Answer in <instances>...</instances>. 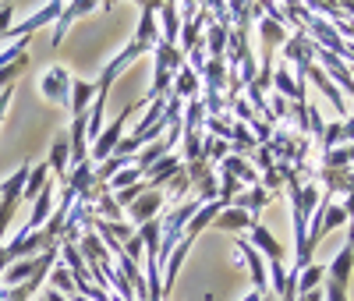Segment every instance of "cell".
I'll return each mask as SVG.
<instances>
[{
	"instance_id": "cell-28",
	"label": "cell",
	"mask_w": 354,
	"mask_h": 301,
	"mask_svg": "<svg viewBox=\"0 0 354 301\" xmlns=\"http://www.w3.org/2000/svg\"><path fill=\"white\" fill-rule=\"evenodd\" d=\"M167 188H170V199H174V202H185V199H188V192H192V181H188L185 167L170 177V185H167Z\"/></svg>"
},
{
	"instance_id": "cell-20",
	"label": "cell",
	"mask_w": 354,
	"mask_h": 301,
	"mask_svg": "<svg viewBox=\"0 0 354 301\" xmlns=\"http://www.w3.org/2000/svg\"><path fill=\"white\" fill-rule=\"evenodd\" d=\"M270 199H273L270 192H266V188H259V185H255V188H248V192H241V195H238V199H234L230 206H238V209H241V213H248V217L255 220V217L262 213V206H266V202H270Z\"/></svg>"
},
{
	"instance_id": "cell-17",
	"label": "cell",
	"mask_w": 354,
	"mask_h": 301,
	"mask_svg": "<svg viewBox=\"0 0 354 301\" xmlns=\"http://www.w3.org/2000/svg\"><path fill=\"white\" fill-rule=\"evenodd\" d=\"M220 230H230V234H241V230H252L259 220H252L248 213H241L238 206H227V209H220V217L213 220Z\"/></svg>"
},
{
	"instance_id": "cell-10",
	"label": "cell",
	"mask_w": 354,
	"mask_h": 301,
	"mask_svg": "<svg viewBox=\"0 0 354 301\" xmlns=\"http://www.w3.org/2000/svg\"><path fill=\"white\" fill-rule=\"evenodd\" d=\"M181 167H185V163H181V156H174V153H170V156H163L149 174H145L142 181H145V185H149L153 192H160V188H167V185H170V177H174L177 170H181Z\"/></svg>"
},
{
	"instance_id": "cell-6",
	"label": "cell",
	"mask_w": 354,
	"mask_h": 301,
	"mask_svg": "<svg viewBox=\"0 0 354 301\" xmlns=\"http://www.w3.org/2000/svg\"><path fill=\"white\" fill-rule=\"evenodd\" d=\"M234 255H238L245 266H248V273H252V291H259V294H270V280H266V266H262V255L252 248V241H234Z\"/></svg>"
},
{
	"instance_id": "cell-34",
	"label": "cell",
	"mask_w": 354,
	"mask_h": 301,
	"mask_svg": "<svg viewBox=\"0 0 354 301\" xmlns=\"http://www.w3.org/2000/svg\"><path fill=\"white\" fill-rule=\"evenodd\" d=\"M71 301H88V298H82V294H75V298H71Z\"/></svg>"
},
{
	"instance_id": "cell-30",
	"label": "cell",
	"mask_w": 354,
	"mask_h": 301,
	"mask_svg": "<svg viewBox=\"0 0 354 301\" xmlns=\"http://www.w3.org/2000/svg\"><path fill=\"white\" fill-rule=\"evenodd\" d=\"M11 15H15V8H11V4H0V39H4V36L11 33Z\"/></svg>"
},
{
	"instance_id": "cell-26",
	"label": "cell",
	"mask_w": 354,
	"mask_h": 301,
	"mask_svg": "<svg viewBox=\"0 0 354 301\" xmlns=\"http://www.w3.org/2000/svg\"><path fill=\"white\" fill-rule=\"evenodd\" d=\"M322 273H326V269H322L319 262L305 266V269H301V277H298V298H301V294H312V291H319V287H322Z\"/></svg>"
},
{
	"instance_id": "cell-2",
	"label": "cell",
	"mask_w": 354,
	"mask_h": 301,
	"mask_svg": "<svg viewBox=\"0 0 354 301\" xmlns=\"http://www.w3.org/2000/svg\"><path fill=\"white\" fill-rule=\"evenodd\" d=\"M142 107H145V100H142V103H128V107L100 131V138L93 142V149H88V160H93V167H100V163H106V160L113 156V149L121 145V131H124V125H128V117H135Z\"/></svg>"
},
{
	"instance_id": "cell-23",
	"label": "cell",
	"mask_w": 354,
	"mask_h": 301,
	"mask_svg": "<svg viewBox=\"0 0 354 301\" xmlns=\"http://www.w3.org/2000/svg\"><path fill=\"white\" fill-rule=\"evenodd\" d=\"M259 33H262V43H266V46H283L287 36H290L280 18H262V21H259Z\"/></svg>"
},
{
	"instance_id": "cell-9",
	"label": "cell",
	"mask_w": 354,
	"mask_h": 301,
	"mask_svg": "<svg viewBox=\"0 0 354 301\" xmlns=\"http://www.w3.org/2000/svg\"><path fill=\"white\" fill-rule=\"evenodd\" d=\"M93 11H100V4H93V0H78V4H64L61 18H57V33H53V46H61V43H64V36H68V28H71V21H75L78 15H93Z\"/></svg>"
},
{
	"instance_id": "cell-4",
	"label": "cell",
	"mask_w": 354,
	"mask_h": 301,
	"mask_svg": "<svg viewBox=\"0 0 354 301\" xmlns=\"http://www.w3.org/2000/svg\"><path fill=\"white\" fill-rule=\"evenodd\" d=\"M71 71L68 68H61V64H53V68H46L43 71V78H39V93L50 100V103H57V107H71Z\"/></svg>"
},
{
	"instance_id": "cell-11",
	"label": "cell",
	"mask_w": 354,
	"mask_h": 301,
	"mask_svg": "<svg viewBox=\"0 0 354 301\" xmlns=\"http://www.w3.org/2000/svg\"><path fill=\"white\" fill-rule=\"evenodd\" d=\"M202 93V78H198V71H192L188 64L174 75V85H170V96L174 100H195Z\"/></svg>"
},
{
	"instance_id": "cell-22",
	"label": "cell",
	"mask_w": 354,
	"mask_h": 301,
	"mask_svg": "<svg viewBox=\"0 0 354 301\" xmlns=\"http://www.w3.org/2000/svg\"><path fill=\"white\" fill-rule=\"evenodd\" d=\"M220 170H227L230 177H238V181H245L248 188H255V185H259V170H255V167H252L248 160H241V156H234V153H230V156H227V160L220 163Z\"/></svg>"
},
{
	"instance_id": "cell-36",
	"label": "cell",
	"mask_w": 354,
	"mask_h": 301,
	"mask_svg": "<svg viewBox=\"0 0 354 301\" xmlns=\"http://www.w3.org/2000/svg\"><path fill=\"white\" fill-rule=\"evenodd\" d=\"M39 301H43V298H39Z\"/></svg>"
},
{
	"instance_id": "cell-7",
	"label": "cell",
	"mask_w": 354,
	"mask_h": 301,
	"mask_svg": "<svg viewBox=\"0 0 354 301\" xmlns=\"http://www.w3.org/2000/svg\"><path fill=\"white\" fill-rule=\"evenodd\" d=\"M163 209V192H145V195H138L131 206H128V220L135 224V227H145L149 220H156V213Z\"/></svg>"
},
{
	"instance_id": "cell-16",
	"label": "cell",
	"mask_w": 354,
	"mask_h": 301,
	"mask_svg": "<svg viewBox=\"0 0 354 301\" xmlns=\"http://www.w3.org/2000/svg\"><path fill=\"white\" fill-rule=\"evenodd\" d=\"M36 269H39V255L21 259V262H15V266H8V269H4L0 284H4V287H21V284H28V280L36 277Z\"/></svg>"
},
{
	"instance_id": "cell-31",
	"label": "cell",
	"mask_w": 354,
	"mask_h": 301,
	"mask_svg": "<svg viewBox=\"0 0 354 301\" xmlns=\"http://www.w3.org/2000/svg\"><path fill=\"white\" fill-rule=\"evenodd\" d=\"M43 301H68V298H64V294H57V291H50V287H46V291H43Z\"/></svg>"
},
{
	"instance_id": "cell-8",
	"label": "cell",
	"mask_w": 354,
	"mask_h": 301,
	"mask_svg": "<svg viewBox=\"0 0 354 301\" xmlns=\"http://www.w3.org/2000/svg\"><path fill=\"white\" fill-rule=\"evenodd\" d=\"M46 167H50V174H53L57 181H68V174H71V142H68V131L53 138V149H50Z\"/></svg>"
},
{
	"instance_id": "cell-15",
	"label": "cell",
	"mask_w": 354,
	"mask_h": 301,
	"mask_svg": "<svg viewBox=\"0 0 354 301\" xmlns=\"http://www.w3.org/2000/svg\"><path fill=\"white\" fill-rule=\"evenodd\" d=\"M252 245H259L255 252H259L262 259H270V262H283V245H280V241H277L270 230H266L262 224H255V227H252Z\"/></svg>"
},
{
	"instance_id": "cell-19",
	"label": "cell",
	"mask_w": 354,
	"mask_h": 301,
	"mask_svg": "<svg viewBox=\"0 0 354 301\" xmlns=\"http://www.w3.org/2000/svg\"><path fill=\"white\" fill-rule=\"evenodd\" d=\"M330 280L333 284H340V287H347V280H351V273H354V248L351 245H344L340 252H337V259L330 262Z\"/></svg>"
},
{
	"instance_id": "cell-1",
	"label": "cell",
	"mask_w": 354,
	"mask_h": 301,
	"mask_svg": "<svg viewBox=\"0 0 354 301\" xmlns=\"http://www.w3.org/2000/svg\"><path fill=\"white\" fill-rule=\"evenodd\" d=\"M153 50H156V64H153V85H149V93H145V103L167 100L170 96V85H174V75L185 68L181 46H167L163 39H156Z\"/></svg>"
},
{
	"instance_id": "cell-33",
	"label": "cell",
	"mask_w": 354,
	"mask_h": 301,
	"mask_svg": "<svg viewBox=\"0 0 354 301\" xmlns=\"http://www.w3.org/2000/svg\"><path fill=\"white\" fill-rule=\"evenodd\" d=\"M347 245L354 248V220H351V227H347Z\"/></svg>"
},
{
	"instance_id": "cell-29",
	"label": "cell",
	"mask_w": 354,
	"mask_h": 301,
	"mask_svg": "<svg viewBox=\"0 0 354 301\" xmlns=\"http://www.w3.org/2000/svg\"><path fill=\"white\" fill-rule=\"evenodd\" d=\"M322 301H347V287L326 280V287H322Z\"/></svg>"
},
{
	"instance_id": "cell-27",
	"label": "cell",
	"mask_w": 354,
	"mask_h": 301,
	"mask_svg": "<svg viewBox=\"0 0 354 301\" xmlns=\"http://www.w3.org/2000/svg\"><path fill=\"white\" fill-rule=\"evenodd\" d=\"M138 181H142V170H138L135 163H128L124 170H117V174L106 181V188H110V192H124V188L138 185Z\"/></svg>"
},
{
	"instance_id": "cell-5",
	"label": "cell",
	"mask_w": 354,
	"mask_h": 301,
	"mask_svg": "<svg viewBox=\"0 0 354 301\" xmlns=\"http://www.w3.org/2000/svg\"><path fill=\"white\" fill-rule=\"evenodd\" d=\"M142 53H149V50H145V46H138V43H128V46H124L121 53H117V57L110 60L106 68H103V78L96 82V89H100L103 96H110V85L117 82V75H121V71H124L128 64H135V60H138Z\"/></svg>"
},
{
	"instance_id": "cell-12",
	"label": "cell",
	"mask_w": 354,
	"mask_h": 301,
	"mask_svg": "<svg viewBox=\"0 0 354 301\" xmlns=\"http://www.w3.org/2000/svg\"><path fill=\"white\" fill-rule=\"evenodd\" d=\"M156 15H160V25H163V43L177 46V39H181V4H160Z\"/></svg>"
},
{
	"instance_id": "cell-32",
	"label": "cell",
	"mask_w": 354,
	"mask_h": 301,
	"mask_svg": "<svg viewBox=\"0 0 354 301\" xmlns=\"http://www.w3.org/2000/svg\"><path fill=\"white\" fill-rule=\"evenodd\" d=\"M262 298H266V294H259V291H252V294H245L241 301H262Z\"/></svg>"
},
{
	"instance_id": "cell-3",
	"label": "cell",
	"mask_w": 354,
	"mask_h": 301,
	"mask_svg": "<svg viewBox=\"0 0 354 301\" xmlns=\"http://www.w3.org/2000/svg\"><path fill=\"white\" fill-rule=\"evenodd\" d=\"M28 170H32V163H21L4 185H0V245H4V234L18 213V202H21V192H25V181H28Z\"/></svg>"
},
{
	"instance_id": "cell-21",
	"label": "cell",
	"mask_w": 354,
	"mask_h": 301,
	"mask_svg": "<svg viewBox=\"0 0 354 301\" xmlns=\"http://www.w3.org/2000/svg\"><path fill=\"white\" fill-rule=\"evenodd\" d=\"M227 36H230V28H227V25L209 21V28H205V39H202L205 57H223V53H227Z\"/></svg>"
},
{
	"instance_id": "cell-13",
	"label": "cell",
	"mask_w": 354,
	"mask_h": 301,
	"mask_svg": "<svg viewBox=\"0 0 354 301\" xmlns=\"http://www.w3.org/2000/svg\"><path fill=\"white\" fill-rule=\"evenodd\" d=\"M96 82H85V78H71V117H78V113H88V107H93V100H96Z\"/></svg>"
},
{
	"instance_id": "cell-24",
	"label": "cell",
	"mask_w": 354,
	"mask_h": 301,
	"mask_svg": "<svg viewBox=\"0 0 354 301\" xmlns=\"http://www.w3.org/2000/svg\"><path fill=\"white\" fill-rule=\"evenodd\" d=\"M227 156H230V142H223V138H213V135H205V138H202V160L209 163V167L223 163Z\"/></svg>"
},
{
	"instance_id": "cell-35",
	"label": "cell",
	"mask_w": 354,
	"mask_h": 301,
	"mask_svg": "<svg viewBox=\"0 0 354 301\" xmlns=\"http://www.w3.org/2000/svg\"><path fill=\"white\" fill-rule=\"evenodd\" d=\"M262 301H277V298H273V294H266V298H262Z\"/></svg>"
},
{
	"instance_id": "cell-14",
	"label": "cell",
	"mask_w": 354,
	"mask_h": 301,
	"mask_svg": "<svg viewBox=\"0 0 354 301\" xmlns=\"http://www.w3.org/2000/svg\"><path fill=\"white\" fill-rule=\"evenodd\" d=\"M156 8L160 4H142V18H138V33H135V39L131 43H138V46H145V50H153L156 46Z\"/></svg>"
},
{
	"instance_id": "cell-25",
	"label": "cell",
	"mask_w": 354,
	"mask_h": 301,
	"mask_svg": "<svg viewBox=\"0 0 354 301\" xmlns=\"http://www.w3.org/2000/svg\"><path fill=\"white\" fill-rule=\"evenodd\" d=\"M46 280H50V291H57V294H64L68 301L75 298V280H71V273H68L64 266H53Z\"/></svg>"
},
{
	"instance_id": "cell-18",
	"label": "cell",
	"mask_w": 354,
	"mask_h": 301,
	"mask_svg": "<svg viewBox=\"0 0 354 301\" xmlns=\"http://www.w3.org/2000/svg\"><path fill=\"white\" fill-rule=\"evenodd\" d=\"M46 185H50V167H46V160H43V163H32V170H28V181H25V192H21V202H36Z\"/></svg>"
}]
</instances>
